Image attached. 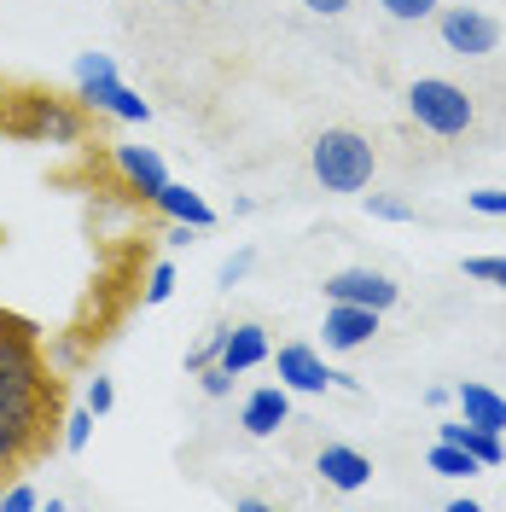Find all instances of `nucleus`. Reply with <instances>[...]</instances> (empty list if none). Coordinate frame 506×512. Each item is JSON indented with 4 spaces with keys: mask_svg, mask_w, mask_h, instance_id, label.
Wrapping results in <instances>:
<instances>
[{
    "mask_svg": "<svg viewBox=\"0 0 506 512\" xmlns=\"http://www.w3.org/2000/svg\"><path fill=\"white\" fill-rule=\"evenodd\" d=\"M0 128L30 140V146H82L88 140V111H82V99H59L47 88H12Z\"/></svg>",
    "mask_w": 506,
    "mask_h": 512,
    "instance_id": "obj_1",
    "label": "nucleus"
},
{
    "mask_svg": "<svg viewBox=\"0 0 506 512\" xmlns=\"http://www.w3.org/2000/svg\"><path fill=\"white\" fill-rule=\"evenodd\" d=\"M53 414V384H0V472L24 466Z\"/></svg>",
    "mask_w": 506,
    "mask_h": 512,
    "instance_id": "obj_2",
    "label": "nucleus"
},
{
    "mask_svg": "<svg viewBox=\"0 0 506 512\" xmlns=\"http://www.w3.org/2000/svg\"><path fill=\"white\" fill-rule=\"evenodd\" d=\"M309 169H315V181L326 192H367L379 158H373V140L367 134L326 128V134H315V146H309Z\"/></svg>",
    "mask_w": 506,
    "mask_h": 512,
    "instance_id": "obj_3",
    "label": "nucleus"
},
{
    "mask_svg": "<svg viewBox=\"0 0 506 512\" xmlns=\"http://www.w3.org/2000/svg\"><path fill=\"white\" fill-rule=\"evenodd\" d=\"M76 99H82V111L117 117V123H146V117H152V105L117 76L111 53H82V59H76Z\"/></svg>",
    "mask_w": 506,
    "mask_h": 512,
    "instance_id": "obj_4",
    "label": "nucleus"
},
{
    "mask_svg": "<svg viewBox=\"0 0 506 512\" xmlns=\"http://www.w3.org/2000/svg\"><path fill=\"white\" fill-rule=\"evenodd\" d=\"M408 117L425 128V134H437V140H460V134L477 123V105L460 82H448V76H419L408 88Z\"/></svg>",
    "mask_w": 506,
    "mask_h": 512,
    "instance_id": "obj_5",
    "label": "nucleus"
},
{
    "mask_svg": "<svg viewBox=\"0 0 506 512\" xmlns=\"http://www.w3.org/2000/svg\"><path fill=\"white\" fill-rule=\"evenodd\" d=\"M274 367H280V384L285 390H297V396H320V390H361L355 373H338V367H326V355L315 344H280V355H268Z\"/></svg>",
    "mask_w": 506,
    "mask_h": 512,
    "instance_id": "obj_6",
    "label": "nucleus"
},
{
    "mask_svg": "<svg viewBox=\"0 0 506 512\" xmlns=\"http://www.w3.org/2000/svg\"><path fill=\"white\" fill-rule=\"evenodd\" d=\"M0 384H53L41 344H35V326L0 309Z\"/></svg>",
    "mask_w": 506,
    "mask_h": 512,
    "instance_id": "obj_7",
    "label": "nucleus"
},
{
    "mask_svg": "<svg viewBox=\"0 0 506 512\" xmlns=\"http://www.w3.org/2000/svg\"><path fill=\"white\" fill-rule=\"evenodd\" d=\"M437 35H443L448 53H460V59H483V53L501 47V24L489 12H477V6H448L437 18Z\"/></svg>",
    "mask_w": 506,
    "mask_h": 512,
    "instance_id": "obj_8",
    "label": "nucleus"
},
{
    "mask_svg": "<svg viewBox=\"0 0 506 512\" xmlns=\"http://www.w3.org/2000/svg\"><path fill=\"white\" fill-rule=\"evenodd\" d=\"M320 291H326V303H361V309H379V315L396 309V297H402V286L379 268H338V274L320 280Z\"/></svg>",
    "mask_w": 506,
    "mask_h": 512,
    "instance_id": "obj_9",
    "label": "nucleus"
},
{
    "mask_svg": "<svg viewBox=\"0 0 506 512\" xmlns=\"http://www.w3.org/2000/svg\"><path fill=\"white\" fill-rule=\"evenodd\" d=\"M326 350H361L373 344L379 332V309H361V303H326Z\"/></svg>",
    "mask_w": 506,
    "mask_h": 512,
    "instance_id": "obj_10",
    "label": "nucleus"
},
{
    "mask_svg": "<svg viewBox=\"0 0 506 512\" xmlns=\"http://www.w3.org/2000/svg\"><path fill=\"white\" fill-rule=\"evenodd\" d=\"M274 355V344H268V326H256V320H239V326H227L222 338V355H216V367H227L233 379L239 373H251V367H262Z\"/></svg>",
    "mask_w": 506,
    "mask_h": 512,
    "instance_id": "obj_11",
    "label": "nucleus"
},
{
    "mask_svg": "<svg viewBox=\"0 0 506 512\" xmlns=\"http://www.w3.org/2000/svg\"><path fill=\"white\" fill-rule=\"evenodd\" d=\"M315 472L332 483V489L355 495V489H367V483H373V460H367L361 448H349V443H326V448H320V460H315Z\"/></svg>",
    "mask_w": 506,
    "mask_h": 512,
    "instance_id": "obj_12",
    "label": "nucleus"
},
{
    "mask_svg": "<svg viewBox=\"0 0 506 512\" xmlns=\"http://www.w3.org/2000/svg\"><path fill=\"white\" fill-rule=\"evenodd\" d=\"M111 169H117L123 187L140 192V198H152V192L169 181V169H163V158L152 152V146H111Z\"/></svg>",
    "mask_w": 506,
    "mask_h": 512,
    "instance_id": "obj_13",
    "label": "nucleus"
},
{
    "mask_svg": "<svg viewBox=\"0 0 506 512\" xmlns=\"http://www.w3.org/2000/svg\"><path fill=\"white\" fill-rule=\"evenodd\" d=\"M285 419H291V390L285 384H262L245 396V408H239V425L251 431V437H274Z\"/></svg>",
    "mask_w": 506,
    "mask_h": 512,
    "instance_id": "obj_14",
    "label": "nucleus"
},
{
    "mask_svg": "<svg viewBox=\"0 0 506 512\" xmlns=\"http://www.w3.org/2000/svg\"><path fill=\"white\" fill-rule=\"evenodd\" d=\"M454 402H460V419H472V425H483V431H501L506 437V396L501 390H489V384H454Z\"/></svg>",
    "mask_w": 506,
    "mask_h": 512,
    "instance_id": "obj_15",
    "label": "nucleus"
},
{
    "mask_svg": "<svg viewBox=\"0 0 506 512\" xmlns=\"http://www.w3.org/2000/svg\"><path fill=\"white\" fill-rule=\"evenodd\" d=\"M152 204H158L169 222H187V227H216V210L204 204V192L181 187V181H163L158 192H152Z\"/></svg>",
    "mask_w": 506,
    "mask_h": 512,
    "instance_id": "obj_16",
    "label": "nucleus"
},
{
    "mask_svg": "<svg viewBox=\"0 0 506 512\" xmlns=\"http://www.w3.org/2000/svg\"><path fill=\"white\" fill-rule=\"evenodd\" d=\"M437 437H443V443H460V448H466V454L477 460V466H501V460H506L501 431H483V425H472V419H454V425H437Z\"/></svg>",
    "mask_w": 506,
    "mask_h": 512,
    "instance_id": "obj_17",
    "label": "nucleus"
},
{
    "mask_svg": "<svg viewBox=\"0 0 506 512\" xmlns=\"http://www.w3.org/2000/svg\"><path fill=\"white\" fill-rule=\"evenodd\" d=\"M431 472H443V478H472V472H483V466H477L460 443H443V437H437V448H431Z\"/></svg>",
    "mask_w": 506,
    "mask_h": 512,
    "instance_id": "obj_18",
    "label": "nucleus"
},
{
    "mask_svg": "<svg viewBox=\"0 0 506 512\" xmlns=\"http://www.w3.org/2000/svg\"><path fill=\"white\" fill-rule=\"evenodd\" d=\"M88 431H94V408L82 402L76 414L64 419V448H70V454H82V448H88Z\"/></svg>",
    "mask_w": 506,
    "mask_h": 512,
    "instance_id": "obj_19",
    "label": "nucleus"
},
{
    "mask_svg": "<svg viewBox=\"0 0 506 512\" xmlns=\"http://www.w3.org/2000/svg\"><path fill=\"white\" fill-rule=\"evenodd\" d=\"M466 280H483V286H506V256H466Z\"/></svg>",
    "mask_w": 506,
    "mask_h": 512,
    "instance_id": "obj_20",
    "label": "nucleus"
},
{
    "mask_svg": "<svg viewBox=\"0 0 506 512\" xmlns=\"http://www.w3.org/2000/svg\"><path fill=\"white\" fill-rule=\"evenodd\" d=\"M379 6L390 12V18H402V24H419V18H437L443 0H379Z\"/></svg>",
    "mask_w": 506,
    "mask_h": 512,
    "instance_id": "obj_21",
    "label": "nucleus"
},
{
    "mask_svg": "<svg viewBox=\"0 0 506 512\" xmlns=\"http://www.w3.org/2000/svg\"><path fill=\"white\" fill-rule=\"evenodd\" d=\"M367 210H373L379 222H413V204H408V198H390V192H373V198H367Z\"/></svg>",
    "mask_w": 506,
    "mask_h": 512,
    "instance_id": "obj_22",
    "label": "nucleus"
},
{
    "mask_svg": "<svg viewBox=\"0 0 506 512\" xmlns=\"http://www.w3.org/2000/svg\"><path fill=\"white\" fill-rule=\"evenodd\" d=\"M169 297H175V268L158 262V268L146 274V303H169Z\"/></svg>",
    "mask_w": 506,
    "mask_h": 512,
    "instance_id": "obj_23",
    "label": "nucleus"
},
{
    "mask_svg": "<svg viewBox=\"0 0 506 512\" xmlns=\"http://www.w3.org/2000/svg\"><path fill=\"white\" fill-rule=\"evenodd\" d=\"M222 338H227V326H210V338L198 344V350L187 355V373H198V367H210L216 355H222Z\"/></svg>",
    "mask_w": 506,
    "mask_h": 512,
    "instance_id": "obj_24",
    "label": "nucleus"
},
{
    "mask_svg": "<svg viewBox=\"0 0 506 512\" xmlns=\"http://www.w3.org/2000/svg\"><path fill=\"white\" fill-rule=\"evenodd\" d=\"M251 262H256L251 251H233V256L222 262V274H216V286H227V291H233L239 280H245V274H251Z\"/></svg>",
    "mask_w": 506,
    "mask_h": 512,
    "instance_id": "obj_25",
    "label": "nucleus"
},
{
    "mask_svg": "<svg viewBox=\"0 0 506 512\" xmlns=\"http://www.w3.org/2000/svg\"><path fill=\"white\" fill-rule=\"evenodd\" d=\"M41 507V495H35L30 483H12L6 495H0V512H35Z\"/></svg>",
    "mask_w": 506,
    "mask_h": 512,
    "instance_id": "obj_26",
    "label": "nucleus"
},
{
    "mask_svg": "<svg viewBox=\"0 0 506 512\" xmlns=\"http://www.w3.org/2000/svg\"><path fill=\"white\" fill-rule=\"evenodd\" d=\"M88 408H94V419L117 408V390H111V379H99V373L88 379Z\"/></svg>",
    "mask_w": 506,
    "mask_h": 512,
    "instance_id": "obj_27",
    "label": "nucleus"
},
{
    "mask_svg": "<svg viewBox=\"0 0 506 512\" xmlns=\"http://www.w3.org/2000/svg\"><path fill=\"white\" fill-rule=\"evenodd\" d=\"M466 204H472L477 216H506V192L483 187V192H466Z\"/></svg>",
    "mask_w": 506,
    "mask_h": 512,
    "instance_id": "obj_28",
    "label": "nucleus"
},
{
    "mask_svg": "<svg viewBox=\"0 0 506 512\" xmlns=\"http://www.w3.org/2000/svg\"><path fill=\"white\" fill-rule=\"evenodd\" d=\"M198 384H204V396H227V390H233V373L210 361V367H198Z\"/></svg>",
    "mask_w": 506,
    "mask_h": 512,
    "instance_id": "obj_29",
    "label": "nucleus"
},
{
    "mask_svg": "<svg viewBox=\"0 0 506 512\" xmlns=\"http://www.w3.org/2000/svg\"><path fill=\"white\" fill-rule=\"evenodd\" d=\"M315 18H338V12H349V0H303Z\"/></svg>",
    "mask_w": 506,
    "mask_h": 512,
    "instance_id": "obj_30",
    "label": "nucleus"
},
{
    "mask_svg": "<svg viewBox=\"0 0 506 512\" xmlns=\"http://www.w3.org/2000/svg\"><path fill=\"white\" fill-rule=\"evenodd\" d=\"M425 402H431V408H448V402H454V390H448V384H431V390H425Z\"/></svg>",
    "mask_w": 506,
    "mask_h": 512,
    "instance_id": "obj_31",
    "label": "nucleus"
},
{
    "mask_svg": "<svg viewBox=\"0 0 506 512\" xmlns=\"http://www.w3.org/2000/svg\"><path fill=\"white\" fill-rule=\"evenodd\" d=\"M6 99H12V82H6V76H0V117H6Z\"/></svg>",
    "mask_w": 506,
    "mask_h": 512,
    "instance_id": "obj_32",
    "label": "nucleus"
},
{
    "mask_svg": "<svg viewBox=\"0 0 506 512\" xmlns=\"http://www.w3.org/2000/svg\"><path fill=\"white\" fill-rule=\"evenodd\" d=\"M163 6H192V0H163Z\"/></svg>",
    "mask_w": 506,
    "mask_h": 512,
    "instance_id": "obj_33",
    "label": "nucleus"
}]
</instances>
